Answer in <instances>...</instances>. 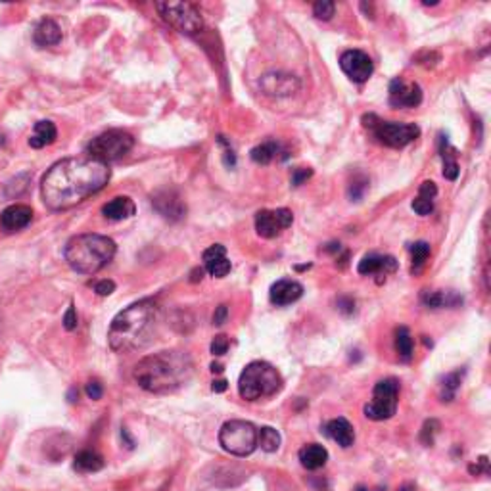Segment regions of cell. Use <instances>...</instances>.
I'll use <instances>...</instances> for the list:
<instances>
[{
    "label": "cell",
    "instance_id": "obj_47",
    "mask_svg": "<svg viewBox=\"0 0 491 491\" xmlns=\"http://www.w3.org/2000/svg\"><path fill=\"white\" fill-rule=\"evenodd\" d=\"M211 390H214L215 393H223L225 390H227V380H214Z\"/></svg>",
    "mask_w": 491,
    "mask_h": 491
},
{
    "label": "cell",
    "instance_id": "obj_18",
    "mask_svg": "<svg viewBox=\"0 0 491 491\" xmlns=\"http://www.w3.org/2000/svg\"><path fill=\"white\" fill-rule=\"evenodd\" d=\"M204 267L215 278H225L230 273V261L227 257V248L223 244H214L204 251Z\"/></svg>",
    "mask_w": 491,
    "mask_h": 491
},
{
    "label": "cell",
    "instance_id": "obj_9",
    "mask_svg": "<svg viewBox=\"0 0 491 491\" xmlns=\"http://www.w3.org/2000/svg\"><path fill=\"white\" fill-rule=\"evenodd\" d=\"M156 10L171 27L185 35H196L204 29V18L190 2H157Z\"/></svg>",
    "mask_w": 491,
    "mask_h": 491
},
{
    "label": "cell",
    "instance_id": "obj_27",
    "mask_svg": "<svg viewBox=\"0 0 491 491\" xmlns=\"http://www.w3.org/2000/svg\"><path fill=\"white\" fill-rule=\"evenodd\" d=\"M75 470L79 472H98V470L104 469V459L96 453V451H91V449H83L75 455V463H73Z\"/></svg>",
    "mask_w": 491,
    "mask_h": 491
},
{
    "label": "cell",
    "instance_id": "obj_49",
    "mask_svg": "<svg viewBox=\"0 0 491 491\" xmlns=\"http://www.w3.org/2000/svg\"><path fill=\"white\" fill-rule=\"evenodd\" d=\"M122 438L127 442V447L129 449H133L135 447V442L131 440V436H129V432H127V428H122Z\"/></svg>",
    "mask_w": 491,
    "mask_h": 491
},
{
    "label": "cell",
    "instance_id": "obj_7",
    "mask_svg": "<svg viewBox=\"0 0 491 491\" xmlns=\"http://www.w3.org/2000/svg\"><path fill=\"white\" fill-rule=\"evenodd\" d=\"M133 146H135L133 135H129L127 131H122V129H112L89 143L85 156L107 165L127 156Z\"/></svg>",
    "mask_w": 491,
    "mask_h": 491
},
{
    "label": "cell",
    "instance_id": "obj_52",
    "mask_svg": "<svg viewBox=\"0 0 491 491\" xmlns=\"http://www.w3.org/2000/svg\"><path fill=\"white\" fill-rule=\"evenodd\" d=\"M75 398H79V392H77V390H75V388H73L72 392H70V401H72V403H75V401H77V399H75Z\"/></svg>",
    "mask_w": 491,
    "mask_h": 491
},
{
    "label": "cell",
    "instance_id": "obj_5",
    "mask_svg": "<svg viewBox=\"0 0 491 491\" xmlns=\"http://www.w3.org/2000/svg\"><path fill=\"white\" fill-rule=\"evenodd\" d=\"M282 388V377L275 367L265 361H254L246 365V369L238 380V393L246 401L270 398Z\"/></svg>",
    "mask_w": 491,
    "mask_h": 491
},
{
    "label": "cell",
    "instance_id": "obj_44",
    "mask_svg": "<svg viewBox=\"0 0 491 491\" xmlns=\"http://www.w3.org/2000/svg\"><path fill=\"white\" fill-rule=\"evenodd\" d=\"M114 290H115L114 280H100V282L94 284V292L98 294V296H110V294H114Z\"/></svg>",
    "mask_w": 491,
    "mask_h": 491
},
{
    "label": "cell",
    "instance_id": "obj_20",
    "mask_svg": "<svg viewBox=\"0 0 491 491\" xmlns=\"http://www.w3.org/2000/svg\"><path fill=\"white\" fill-rule=\"evenodd\" d=\"M322 432H325L328 438H332V440H334L338 445H342V447H349V445H353V442H355V432H353L351 422H349L348 419H342V417H338V419L327 422Z\"/></svg>",
    "mask_w": 491,
    "mask_h": 491
},
{
    "label": "cell",
    "instance_id": "obj_45",
    "mask_svg": "<svg viewBox=\"0 0 491 491\" xmlns=\"http://www.w3.org/2000/svg\"><path fill=\"white\" fill-rule=\"evenodd\" d=\"M228 319V307L227 306H219L217 309H215L214 313V325H217V327H221V325H225Z\"/></svg>",
    "mask_w": 491,
    "mask_h": 491
},
{
    "label": "cell",
    "instance_id": "obj_6",
    "mask_svg": "<svg viewBox=\"0 0 491 491\" xmlns=\"http://www.w3.org/2000/svg\"><path fill=\"white\" fill-rule=\"evenodd\" d=\"M363 125L374 136V140L390 148H403L407 144L417 140L420 135L419 125L414 123H399V122H384L378 115L367 114L363 115Z\"/></svg>",
    "mask_w": 491,
    "mask_h": 491
},
{
    "label": "cell",
    "instance_id": "obj_13",
    "mask_svg": "<svg viewBox=\"0 0 491 491\" xmlns=\"http://www.w3.org/2000/svg\"><path fill=\"white\" fill-rule=\"evenodd\" d=\"M340 67L353 83H365L374 72V64L363 50H346L340 56Z\"/></svg>",
    "mask_w": 491,
    "mask_h": 491
},
{
    "label": "cell",
    "instance_id": "obj_11",
    "mask_svg": "<svg viewBox=\"0 0 491 491\" xmlns=\"http://www.w3.org/2000/svg\"><path fill=\"white\" fill-rule=\"evenodd\" d=\"M294 223V215L286 207L261 209L256 214V230L261 238H277L284 228Z\"/></svg>",
    "mask_w": 491,
    "mask_h": 491
},
{
    "label": "cell",
    "instance_id": "obj_43",
    "mask_svg": "<svg viewBox=\"0 0 491 491\" xmlns=\"http://www.w3.org/2000/svg\"><path fill=\"white\" fill-rule=\"evenodd\" d=\"M102 393H104V386L100 384V380H91L89 384H86V395L91 399H100L102 398Z\"/></svg>",
    "mask_w": 491,
    "mask_h": 491
},
{
    "label": "cell",
    "instance_id": "obj_54",
    "mask_svg": "<svg viewBox=\"0 0 491 491\" xmlns=\"http://www.w3.org/2000/svg\"><path fill=\"white\" fill-rule=\"evenodd\" d=\"M357 491H367V487H363V485H359V487H357Z\"/></svg>",
    "mask_w": 491,
    "mask_h": 491
},
{
    "label": "cell",
    "instance_id": "obj_3",
    "mask_svg": "<svg viewBox=\"0 0 491 491\" xmlns=\"http://www.w3.org/2000/svg\"><path fill=\"white\" fill-rule=\"evenodd\" d=\"M159 319V307L154 299H140L115 315L107 343L117 353H127L144 348L154 338Z\"/></svg>",
    "mask_w": 491,
    "mask_h": 491
},
{
    "label": "cell",
    "instance_id": "obj_34",
    "mask_svg": "<svg viewBox=\"0 0 491 491\" xmlns=\"http://www.w3.org/2000/svg\"><path fill=\"white\" fill-rule=\"evenodd\" d=\"M411 254H413V273H419L424 263H426L428 256H430V244L426 242H414L411 244Z\"/></svg>",
    "mask_w": 491,
    "mask_h": 491
},
{
    "label": "cell",
    "instance_id": "obj_36",
    "mask_svg": "<svg viewBox=\"0 0 491 491\" xmlns=\"http://www.w3.org/2000/svg\"><path fill=\"white\" fill-rule=\"evenodd\" d=\"M334 12H336V4H334V2H330V0H320V2H315V4H313L315 18H319V20H325V22H328V20H332V15H334Z\"/></svg>",
    "mask_w": 491,
    "mask_h": 491
},
{
    "label": "cell",
    "instance_id": "obj_38",
    "mask_svg": "<svg viewBox=\"0 0 491 491\" xmlns=\"http://www.w3.org/2000/svg\"><path fill=\"white\" fill-rule=\"evenodd\" d=\"M228 351V338L225 334L215 336L214 342H211V353L214 355H225Z\"/></svg>",
    "mask_w": 491,
    "mask_h": 491
},
{
    "label": "cell",
    "instance_id": "obj_35",
    "mask_svg": "<svg viewBox=\"0 0 491 491\" xmlns=\"http://www.w3.org/2000/svg\"><path fill=\"white\" fill-rule=\"evenodd\" d=\"M367 188H369V178L363 177V175H357V177L349 183V198L353 199V202H359V199L365 196V192H367Z\"/></svg>",
    "mask_w": 491,
    "mask_h": 491
},
{
    "label": "cell",
    "instance_id": "obj_28",
    "mask_svg": "<svg viewBox=\"0 0 491 491\" xmlns=\"http://www.w3.org/2000/svg\"><path fill=\"white\" fill-rule=\"evenodd\" d=\"M440 152H442L443 159V177L449 178V181H455L459 177V164H457L455 150L449 146L447 136L440 138Z\"/></svg>",
    "mask_w": 491,
    "mask_h": 491
},
{
    "label": "cell",
    "instance_id": "obj_2",
    "mask_svg": "<svg viewBox=\"0 0 491 491\" xmlns=\"http://www.w3.org/2000/svg\"><path fill=\"white\" fill-rule=\"evenodd\" d=\"M192 357L181 349H165L154 355L144 357L133 370L135 382L144 392L169 393L175 392L192 378Z\"/></svg>",
    "mask_w": 491,
    "mask_h": 491
},
{
    "label": "cell",
    "instance_id": "obj_1",
    "mask_svg": "<svg viewBox=\"0 0 491 491\" xmlns=\"http://www.w3.org/2000/svg\"><path fill=\"white\" fill-rule=\"evenodd\" d=\"M110 177V167L93 157H65L46 171L41 183V196L44 206L64 211L100 192Z\"/></svg>",
    "mask_w": 491,
    "mask_h": 491
},
{
    "label": "cell",
    "instance_id": "obj_53",
    "mask_svg": "<svg viewBox=\"0 0 491 491\" xmlns=\"http://www.w3.org/2000/svg\"><path fill=\"white\" fill-rule=\"evenodd\" d=\"M399 491H414V485L413 484H405Z\"/></svg>",
    "mask_w": 491,
    "mask_h": 491
},
{
    "label": "cell",
    "instance_id": "obj_26",
    "mask_svg": "<svg viewBox=\"0 0 491 491\" xmlns=\"http://www.w3.org/2000/svg\"><path fill=\"white\" fill-rule=\"evenodd\" d=\"M420 299H422L424 306L432 307V309H438V307H455L459 303H463V298H459L457 294L438 292V290H424Z\"/></svg>",
    "mask_w": 491,
    "mask_h": 491
},
{
    "label": "cell",
    "instance_id": "obj_4",
    "mask_svg": "<svg viewBox=\"0 0 491 491\" xmlns=\"http://www.w3.org/2000/svg\"><path fill=\"white\" fill-rule=\"evenodd\" d=\"M117 246L104 235H79L65 244L64 257L67 265L81 275H96L114 259Z\"/></svg>",
    "mask_w": 491,
    "mask_h": 491
},
{
    "label": "cell",
    "instance_id": "obj_37",
    "mask_svg": "<svg viewBox=\"0 0 491 491\" xmlns=\"http://www.w3.org/2000/svg\"><path fill=\"white\" fill-rule=\"evenodd\" d=\"M438 430H440V422H438V420H426L424 426H422V432H420V442L424 443V445H432L436 434H438Z\"/></svg>",
    "mask_w": 491,
    "mask_h": 491
},
{
    "label": "cell",
    "instance_id": "obj_40",
    "mask_svg": "<svg viewBox=\"0 0 491 491\" xmlns=\"http://www.w3.org/2000/svg\"><path fill=\"white\" fill-rule=\"evenodd\" d=\"M469 472L472 476H480V474H490V459L487 457H480V461L476 464H470Z\"/></svg>",
    "mask_w": 491,
    "mask_h": 491
},
{
    "label": "cell",
    "instance_id": "obj_14",
    "mask_svg": "<svg viewBox=\"0 0 491 491\" xmlns=\"http://www.w3.org/2000/svg\"><path fill=\"white\" fill-rule=\"evenodd\" d=\"M422 102V89L413 81L395 77L390 83V106L417 107Z\"/></svg>",
    "mask_w": 491,
    "mask_h": 491
},
{
    "label": "cell",
    "instance_id": "obj_30",
    "mask_svg": "<svg viewBox=\"0 0 491 491\" xmlns=\"http://www.w3.org/2000/svg\"><path fill=\"white\" fill-rule=\"evenodd\" d=\"M413 336L409 332V328L399 327L398 330H395V351H398V355L401 357L403 361H411V359H413Z\"/></svg>",
    "mask_w": 491,
    "mask_h": 491
},
{
    "label": "cell",
    "instance_id": "obj_33",
    "mask_svg": "<svg viewBox=\"0 0 491 491\" xmlns=\"http://www.w3.org/2000/svg\"><path fill=\"white\" fill-rule=\"evenodd\" d=\"M29 183H31V175L29 173H22V175H15L12 181H8L6 186H4V194L8 198H18L22 196L25 190H27Z\"/></svg>",
    "mask_w": 491,
    "mask_h": 491
},
{
    "label": "cell",
    "instance_id": "obj_50",
    "mask_svg": "<svg viewBox=\"0 0 491 491\" xmlns=\"http://www.w3.org/2000/svg\"><path fill=\"white\" fill-rule=\"evenodd\" d=\"M340 242H332V244H328L327 246V251H340Z\"/></svg>",
    "mask_w": 491,
    "mask_h": 491
},
{
    "label": "cell",
    "instance_id": "obj_19",
    "mask_svg": "<svg viewBox=\"0 0 491 491\" xmlns=\"http://www.w3.org/2000/svg\"><path fill=\"white\" fill-rule=\"evenodd\" d=\"M395 269H398L395 257L380 256V254H369L357 265V273L363 275V277H369V275H390Z\"/></svg>",
    "mask_w": 491,
    "mask_h": 491
},
{
    "label": "cell",
    "instance_id": "obj_10",
    "mask_svg": "<svg viewBox=\"0 0 491 491\" xmlns=\"http://www.w3.org/2000/svg\"><path fill=\"white\" fill-rule=\"evenodd\" d=\"M399 401V382L395 378H384L374 386L372 399L365 405V417L370 420L392 419L398 411Z\"/></svg>",
    "mask_w": 491,
    "mask_h": 491
},
{
    "label": "cell",
    "instance_id": "obj_31",
    "mask_svg": "<svg viewBox=\"0 0 491 491\" xmlns=\"http://www.w3.org/2000/svg\"><path fill=\"white\" fill-rule=\"evenodd\" d=\"M464 378V369H459V370H453V372H449L447 377L443 378L442 382V392H440V398H442V401H453L455 399V393L457 390L461 388V382H463Z\"/></svg>",
    "mask_w": 491,
    "mask_h": 491
},
{
    "label": "cell",
    "instance_id": "obj_41",
    "mask_svg": "<svg viewBox=\"0 0 491 491\" xmlns=\"http://www.w3.org/2000/svg\"><path fill=\"white\" fill-rule=\"evenodd\" d=\"M313 175V169H309V167H298V169H294L292 171V185L294 186H299L306 183L307 178Z\"/></svg>",
    "mask_w": 491,
    "mask_h": 491
},
{
    "label": "cell",
    "instance_id": "obj_12",
    "mask_svg": "<svg viewBox=\"0 0 491 491\" xmlns=\"http://www.w3.org/2000/svg\"><path fill=\"white\" fill-rule=\"evenodd\" d=\"M299 79L292 73L284 72H270L265 73L263 77L259 79V89L261 93L267 94V96H273V98H288V96H294L298 93Z\"/></svg>",
    "mask_w": 491,
    "mask_h": 491
},
{
    "label": "cell",
    "instance_id": "obj_17",
    "mask_svg": "<svg viewBox=\"0 0 491 491\" xmlns=\"http://www.w3.org/2000/svg\"><path fill=\"white\" fill-rule=\"evenodd\" d=\"M301 296H303V286L292 280V278H282V280L275 282L270 286L269 292L270 303H275L278 307L290 306L294 301H298Z\"/></svg>",
    "mask_w": 491,
    "mask_h": 491
},
{
    "label": "cell",
    "instance_id": "obj_32",
    "mask_svg": "<svg viewBox=\"0 0 491 491\" xmlns=\"http://www.w3.org/2000/svg\"><path fill=\"white\" fill-rule=\"evenodd\" d=\"M257 445L267 453H275L280 447V434L275 428L263 426L261 430H257Z\"/></svg>",
    "mask_w": 491,
    "mask_h": 491
},
{
    "label": "cell",
    "instance_id": "obj_46",
    "mask_svg": "<svg viewBox=\"0 0 491 491\" xmlns=\"http://www.w3.org/2000/svg\"><path fill=\"white\" fill-rule=\"evenodd\" d=\"M338 306H340V311H343V313H353L355 311V301L349 298H340L338 299Z\"/></svg>",
    "mask_w": 491,
    "mask_h": 491
},
{
    "label": "cell",
    "instance_id": "obj_23",
    "mask_svg": "<svg viewBox=\"0 0 491 491\" xmlns=\"http://www.w3.org/2000/svg\"><path fill=\"white\" fill-rule=\"evenodd\" d=\"M328 461V451L319 443H309L299 449V463L307 470L322 469Z\"/></svg>",
    "mask_w": 491,
    "mask_h": 491
},
{
    "label": "cell",
    "instance_id": "obj_8",
    "mask_svg": "<svg viewBox=\"0 0 491 491\" xmlns=\"http://www.w3.org/2000/svg\"><path fill=\"white\" fill-rule=\"evenodd\" d=\"M219 443L230 455H251L257 449V428L248 420H228L221 426Z\"/></svg>",
    "mask_w": 491,
    "mask_h": 491
},
{
    "label": "cell",
    "instance_id": "obj_48",
    "mask_svg": "<svg viewBox=\"0 0 491 491\" xmlns=\"http://www.w3.org/2000/svg\"><path fill=\"white\" fill-rule=\"evenodd\" d=\"M202 278H204V269L196 267V269L190 273V282H198V280H202Z\"/></svg>",
    "mask_w": 491,
    "mask_h": 491
},
{
    "label": "cell",
    "instance_id": "obj_25",
    "mask_svg": "<svg viewBox=\"0 0 491 491\" xmlns=\"http://www.w3.org/2000/svg\"><path fill=\"white\" fill-rule=\"evenodd\" d=\"M58 131L56 125L52 122H37L35 129H33V135L29 136V146L31 148H44V146H50V144L56 140Z\"/></svg>",
    "mask_w": 491,
    "mask_h": 491
},
{
    "label": "cell",
    "instance_id": "obj_39",
    "mask_svg": "<svg viewBox=\"0 0 491 491\" xmlns=\"http://www.w3.org/2000/svg\"><path fill=\"white\" fill-rule=\"evenodd\" d=\"M217 143L221 144V146H225V154H223V162H225V165H227V167H235L236 165L235 150L230 148V144L225 140V136H219V138H217Z\"/></svg>",
    "mask_w": 491,
    "mask_h": 491
},
{
    "label": "cell",
    "instance_id": "obj_29",
    "mask_svg": "<svg viewBox=\"0 0 491 491\" xmlns=\"http://www.w3.org/2000/svg\"><path fill=\"white\" fill-rule=\"evenodd\" d=\"M278 154H280V144L275 143V140H267V143L257 144L256 148H251V152H249L251 159H254L256 164L261 165L270 164Z\"/></svg>",
    "mask_w": 491,
    "mask_h": 491
},
{
    "label": "cell",
    "instance_id": "obj_15",
    "mask_svg": "<svg viewBox=\"0 0 491 491\" xmlns=\"http://www.w3.org/2000/svg\"><path fill=\"white\" fill-rule=\"evenodd\" d=\"M152 206L157 214L169 221H178L186 214L185 202L175 190H157L156 194H152Z\"/></svg>",
    "mask_w": 491,
    "mask_h": 491
},
{
    "label": "cell",
    "instance_id": "obj_51",
    "mask_svg": "<svg viewBox=\"0 0 491 491\" xmlns=\"http://www.w3.org/2000/svg\"><path fill=\"white\" fill-rule=\"evenodd\" d=\"M211 372H223V365H219V363H211Z\"/></svg>",
    "mask_w": 491,
    "mask_h": 491
},
{
    "label": "cell",
    "instance_id": "obj_16",
    "mask_svg": "<svg viewBox=\"0 0 491 491\" xmlns=\"http://www.w3.org/2000/svg\"><path fill=\"white\" fill-rule=\"evenodd\" d=\"M33 219V209L23 204H14L6 207L0 215V228L4 233H18L31 223Z\"/></svg>",
    "mask_w": 491,
    "mask_h": 491
},
{
    "label": "cell",
    "instance_id": "obj_24",
    "mask_svg": "<svg viewBox=\"0 0 491 491\" xmlns=\"http://www.w3.org/2000/svg\"><path fill=\"white\" fill-rule=\"evenodd\" d=\"M438 194V186L432 183V181H424L419 188V196L413 199V207L414 214L419 215H430L434 211V198Z\"/></svg>",
    "mask_w": 491,
    "mask_h": 491
},
{
    "label": "cell",
    "instance_id": "obj_22",
    "mask_svg": "<svg viewBox=\"0 0 491 491\" xmlns=\"http://www.w3.org/2000/svg\"><path fill=\"white\" fill-rule=\"evenodd\" d=\"M33 41L39 46H54L62 41V29L54 20L50 18H44L41 22L37 23L35 31H33Z\"/></svg>",
    "mask_w": 491,
    "mask_h": 491
},
{
    "label": "cell",
    "instance_id": "obj_21",
    "mask_svg": "<svg viewBox=\"0 0 491 491\" xmlns=\"http://www.w3.org/2000/svg\"><path fill=\"white\" fill-rule=\"evenodd\" d=\"M135 202L129 196H117V198L110 199L107 204L102 206V215L110 219V221H123L135 215Z\"/></svg>",
    "mask_w": 491,
    "mask_h": 491
},
{
    "label": "cell",
    "instance_id": "obj_42",
    "mask_svg": "<svg viewBox=\"0 0 491 491\" xmlns=\"http://www.w3.org/2000/svg\"><path fill=\"white\" fill-rule=\"evenodd\" d=\"M64 328L65 330H75L77 328V311H75V307L70 306V309L65 311L64 315Z\"/></svg>",
    "mask_w": 491,
    "mask_h": 491
}]
</instances>
